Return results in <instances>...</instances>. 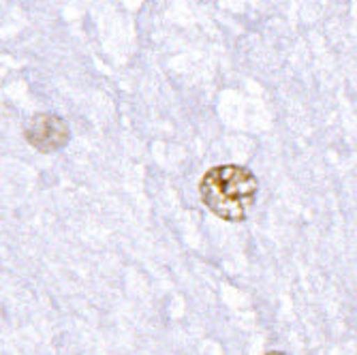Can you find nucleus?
<instances>
[{
	"label": "nucleus",
	"instance_id": "1",
	"mask_svg": "<svg viewBox=\"0 0 357 355\" xmlns=\"http://www.w3.org/2000/svg\"><path fill=\"white\" fill-rule=\"evenodd\" d=\"M259 192V182L248 167L218 165L206 172L199 182V195L210 212L229 222L248 218Z\"/></svg>",
	"mask_w": 357,
	"mask_h": 355
},
{
	"label": "nucleus",
	"instance_id": "2",
	"mask_svg": "<svg viewBox=\"0 0 357 355\" xmlns=\"http://www.w3.org/2000/svg\"><path fill=\"white\" fill-rule=\"evenodd\" d=\"M266 355H289V353H282V351H270V353H266Z\"/></svg>",
	"mask_w": 357,
	"mask_h": 355
}]
</instances>
